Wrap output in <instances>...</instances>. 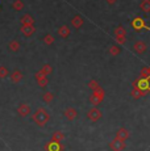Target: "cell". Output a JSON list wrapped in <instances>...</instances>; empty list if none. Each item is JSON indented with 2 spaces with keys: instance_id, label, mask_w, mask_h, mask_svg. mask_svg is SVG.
I'll use <instances>...</instances> for the list:
<instances>
[{
  "instance_id": "8992f818",
  "label": "cell",
  "mask_w": 150,
  "mask_h": 151,
  "mask_svg": "<svg viewBox=\"0 0 150 151\" xmlns=\"http://www.w3.org/2000/svg\"><path fill=\"white\" fill-rule=\"evenodd\" d=\"M109 149L112 151H123L125 149V141H121V139L115 138L113 141L109 143Z\"/></svg>"
},
{
  "instance_id": "f546056e",
  "label": "cell",
  "mask_w": 150,
  "mask_h": 151,
  "mask_svg": "<svg viewBox=\"0 0 150 151\" xmlns=\"http://www.w3.org/2000/svg\"><path fill=\"white\" fill-rule=\"evenodd\" d=\"M37 83H38V86H40V87H42V88H44V87H46V86H48V84H49V79L45 76L44 79L38 80V82H37Z\"/></svg>"
},
{
  "instance_id": "d6a6232c",
  "label": "cell",
  "mask_w": 150,
  "mask_h": 151,
  "mask_svg": "<svg viewBox=\"0 0 150 151\" xmlns=\"http://www.w3.org/2000/svg\"><path fill=\"white\" fill-rule=\"evenodd\" d=\"M116 1H117V0H107V3H108V4H111V5H113Z\"/></svg>"
},
{
  "instance_id": "7c38bea8",
  "label": "cell",
  "mask_w": 150,
  "mask_h": 151,
  "mask_svg": "<svg viewBox=\"0 0 150 151\" xmlns=\"http://www.w3.org/2000/svg\"><path fill=\"white\" fill-rule=\"evenodd\" d=\"M129 135H131V133H129L128 129H125V127H120L116 133V138L121 139V141H126V139L129 138Z\"/></svg>"
},
{
  "instance_id": "ba28073f",
  "label": "cell",
  "mask_w": 150,
  "mask_h": 151,
  "mask_svg": "<svg viewBox=\"0 0 150 151\" xmlns=\"http://www.w3.org/2000/svg\"><path fill=\"white\" fill-rule=\"evenodd\" d=\"M62 150H63V146L59 142L49 141L48 143L45 145V151H62Z\"/></svg>"
},
{
  "instance_id": "9a60e30c",
  "label": "cell",
  "mask_w": 150,
  "mask_h": 151,
  "mask_svg": "<svg viewBox=\"0 0 150 151\" xmlns=\"http://www.w3.org/2000/svg\"><path fill=\"white\" fill-rule=\"evenodd\" d=\"M58 34L62 38H67V37L70 36V28H69L67 25H62V27L58 29Z\"/></svg>"
},
{
  "instance_id": "2e32d148",
  "label": "cell",
  "mask_w": 150,
  "mask_h": 151,
  "mask_svg": "<svg viewBox=\"0 0 150 151\" xmlns=\"http://www.w3.org/2000/svg\"><path fill=\"white\" fill-rule=\"evenodd\" d=\"M20 21H21V24L22 25H34V20H33V17L30 16V14H24V16L20 19Z\"/></svg>"
},
{
  "instance_id": "4dcf8cb0",
  "label": "cell",
  "mask_w": 150,
  "mask_h": 151,
  "mask_svg": "<svg viewBox=\"0 0 150 151\" xmlns=\"http://www.w3.org/2000/svg\"><path fill=\"white\" fill-rule=\"evenodd\" d=\"M34 78H36V80H37V82H38V80L44 79V78H45V75L42 74L41 71H38V72H36V74H34Z\"/></svg>"
},
{
  "instance_id": "ac0fdd59",
  "label": "cell",
  "mask_w": 150,
  "mask_h": 151,
  "mask_svg": "<svg viewBox=\"0 0 150 151\" xmlns=\"http://www.w3.org/2000/svg\"><path fill=\"white\" fill-rule=\"evenodd\" d=\"M140 78H144V79H150V67L145 66V67L141 68V71H140Z\"/></svg>"
},
{
  "instance_id": "7a4b0ae2",
  "label": "cell",
  "mask_w": 150,
  "mask_h": 151,
  "mask_svg": "<svg viewBox=\"0 0 150 151\" xmlns=\"http://www.w3.org/2000/svg\"><path fill=\"white\" fill-rule=\"evenodd\" d=\"M150 79H144V78H137L133 83H132V87L134 89H138V91H142L145 95H148L150 92Z\"/></svg>"
},
{
  "instance_id": "6da1fadb",
  "label": "cell",
  "mask_w": 150,
  "mask_h": 151,
  "mask_svg": "<svg viewBox=\"0 0 150 151\" xmlns=\"http://www.w3.org/2000/svg\"><path fill=\"white\" fill-rule=\"evenodd\" d=\"M33 121L38 125V126H45V125L50 121V114H49L44 108H38L37 112L33 114Z\"/></svg>"
},
{
  "instance_id": "836d02e7",
  "label": "cell",
  "mask_w": 150,
  "mask_h": 151,
  "mask_svg": "<svg viewBox=\"0 0 150 151\" xmlns=\"http://www.w3.org/2000/svg\"><path fill=\"white\" fill-rule=\"evenodd\" d=\"M149 82H150V80H149Z\"/></svg>"
},
{
  "instance_id": "44dd1931",
  "label": "cell",
  "mask_w": 150,
  "mask_h": 151,
  "mask_svg": "<svg viewBox=\"0 0 150 151\" xmlns=\"http://www.w3.org/2000/svg\"><path fill=\"white\" fill-rule=\"evenodd\" d=\"M8 47H9V50L11 51H19L20 50V42L19 41H16V40H13V41H11L9 42V45H8Z\"/></svg>"
},
{
  "instance_id": "ffe728a7",
  "label": "cell",
  "mask_w": 150,
  "mask_h": 151,
  "mask_svg": "<svg viewBox=\"0 0 150 151\" xmlns=\"http://www.w3.org/2000/svg\"><path fill=\"white\" fill-rule=\"evenodd\" d=\"M121 53V49L119 45H112L111 47H109V54L112 55V57H116V55H119Z\"/></svg>"
},
{
  "instance_id": "1f68e13d",
  "label": "cell",
  "mask_w": 150,
  "mask_h": 151,
  "mask_svg": "<svg viewBox=\"0 0 150 151\" xmlns=\"http://www.w3.org/2000/svg\"><path fill=\"white\" fill-rule=\"evenodd\" d=\"M115 40H116L117 45H124L125 43V37H115Z\"/></svg>"
},
{
  "instance_id": "484cf974",
  "label": "cell",
  "mask_w": 150,
  "mask_h": 151,
  "mask_svg": "<svg viewBox=\"0 0 150 151\" xmlns=\"http://www.w3.org/2000/svg\"><path fill=\"white\" fill-rule=\"evenodd\" d=\"M131 96L133 97V99H140V97H144V96H146V95L142 91H138V89H134V88H133V91L131 92Z\"/></svg>"
},
{
  "instance_id": "5b68a950",
  "label": "cell",
  "mask_w": 150,
  "mask_h": 151,
  "mask_svg": "<svg viewBox=\"0 0 150 151\" xmlns=\"http://www.w3.org/2000/svg\"><path fill=\"white\" fill-rule=\"evenodd\" d=\"M103 117V113L100 112L99 109L95 106V108H92V109H90V112L87 113V118L90 121H92V122H96V121H99L100 118Z\"/></svg>"
},
{
  "instance_id": "30bf717a",
  "label": "cell",
  "mask_w": 150,
  "mask_h": 151,
  "mask_svg": "<svg viewBox=\"0 0 150 151\" xmlns=\"http://www.w3.org/2000/svg\"><path fill=\"white\" fill-rule=\"evenodd\" d=\"M20 30H21V33L24 34L25 37H30L36 33L34 25H21V29H20Z\"/></svg>"
},
{
  "instance_id": "f1b7e54d",
  "label": "cell",
  "mask_w": 150,
  "mask_h": 151,
  "mask_svg": "<svg viewBox=\"0 0 150 151\" xmlns=\"http://www.w3.org/2000/svg\"><path fill=\"white\" fill-rule=\"evenodd\" d=\"M8 68L4 67V66H0V79H4V78L8 76Z\"/></svg>"
},
{
  "instance_id": "e0dca14e",
  "label": "cell",
  "mask_w": 150,
  "mask_h": 151,
  "mask_svg": "<svg viewBox=\"0 0 150 151\" xmlns=\"http://www.w3.org/2000/svg\"><path fill=\"white\" fill-rule=\"evenodd\" d=\"M63 139H65V134H63L61 130H57V132H54L53 134H51V141H56V142H62Z\"/></svg>"
},
{
  "instance_id": "8fae6325",
  "label": "cell",
  "mask_w": 150,
  "mask_h": 151,
  "mask_svg": "<svg viewBox=\"0 0 150 151\" xmlns=\"http://www.w3.org/2000/svg\"><path fill=\"white\" fill-rule=\"evenodd\" d=\"M63 114H65V117L67 118L69 121H73V120H75V118L78 117V112H76V109L75 108H66L65 109V112H63Z\"/></svg>"
},
{
  "instance_id": "3957f363",
  "label": "cell",
  "mask_w": 150,
  "mask_h": 151,
  "mask_svg": "<svg viewBox=\"0 0 150 151\" xmlns=\"http://www.w3.org/2000/svg\"><path fill=\"white\" fill-rule=\"evenodd\" d=\"M104 97H105V91L102 88V87H99L97 89L92 91V95L90 96V103L92 105L97 106L103 100H104Z\"/></svg>"
},
{
  "instance_id": "7402d4cb",
  "label": "cell",
  "mask_w": 150,
  "mask_h": 151,
  "mask_svg": "<svg viewBox=\"0 0 150 151\" xmlns=\"http://www.w3.org/2000/svg\"><path fill=\"white\" fill-rule=\"evenodd\" d=\"M42 100H44V103H46V104H50L51 101L54 100V95L51 93V92H45V93L42 95Z\"/></svg>"
},
{
  "instance_id": "cb8c5ba5",
  "label": "cell",
  "mask_w": 150,
  "mask_h": 151,
  "mask_svg": "<svg viewBox=\"0 0 150 151\" xmlns=\"http://www.w3.org/2000/svg\"><path fill=\"white\" fill-rule=\"evenodd\" d=\"M40 71L42 72V74L45 75V76H48V75H50L51 72H53V67H51L50 65H44L41 67V70H40Z\"/></svg>"
},
{
  "instance_id": "9c48e42d",
  "label": "cell",
  "mask_w": 150,
  "mask_h": 151,
  "mask_svg": "<svg viewBox=\"0 0 150 151\" xmlns=\"http://www.w3.org/2000/svg\"><path fill=\"white\" fill-rule=\"evenodd\" d=\"M146 49H148V45L144 41H136L133 45V50L137 54H144L146 51Z\"/></svg>"
},
{
  "instance_id": "d4e9b609",
  "label": "cell",
  "mask_w": 150,
  "mask_h": 151,
  "mask_svg": "<svg viewBox=\"0 0 150 151\" xmlns=\"http://www.w3.org/2000/svg\"><path fill=\"white\" fill-rule=\"evenodd\" d=\"M12 7L15 11H22V8H24V3L21 1V0H15V1L12 3Z\"/></svg>"
},
{
  "instance_id": "4fadbf2b",
  "label": "cell",
  "mask_w": 150,
  "mask_h": 151,
  "mask_svg": "<svg viewBox=\"0 0 150 151\" xmlns=\"http://www.w3.org/2000/svg\"><path fill=\"white\" fill-rule=\"evenodd\" d=\"M83 24H84V21H83V19L79 16V14H76L75 17L71 19V25H73L75 29H80L83 27Z\"/></svg>"
},
{
  "instance_id": "83f0119b",
  "label": "cell",
  "mask_w": 150,
  "mask_h": 151,
  "mask_svg": "<svg viewBox=\"0 0 150 151\" xmlns=\"http://www.w3.org/2000/svg\"><path fill=\"white\" fill-rule=\"evenodd\" d=\"M44 43L45 45H53L54 43V37L51 34H46L44 37Z\"/></svg>"
},
{
  "instance_id": "52a82bcc",
  "label": "cell",
  "mask_w": 150,
  "mask_h": 151,
  "mask_svg": "<svg viewBox=\"0 0 150 151\" xmlns=\"http://www.w3.org/2000/svg\"><path fill=\"white\" fill-rule=\"evenodd\" d=\"M17 114L20 116V117H28V116L30 114V105L29 104H25V103H22V104H20L19 105V108H17Z\"/></svg>"
},
{
  "instance_id": "5bb4252c",
  "label": "cell",
  "mask_w": 150,
  "mask_h": 151,
  "mask_svg": "<svg viewBox=\"0 0 150 151\" xmlns=\"http://www.w3.org/2000/svg\"><path fill=\"white\" fill-rule=\"evenodd\" d=\"M11 80H12V83H19L22 80V72L20 71V70H15V71L12 72V75H11Z\"/></svg>"
},
{
  "instance_id": "4316f807",
  "label": "cell",
  "mask_w": 150,
  "mask_h": 151,
  "mask_svg": "<svg viewBox=\"0 0 150 151\" xmlns=\"http://www.w3.org/2000/svg\"><path fill=\"white\" fill-rule=\"evenodd\" d=\"M87 87H88V88L91 89V91H95V89H97V88H99L100 86H99V83H97V82H96V80H95V79H91L90 82H88Z\"/></svg>"
},
{
  "instance_id": "d6986e66",
  "label": "cell",
  "mask_w": 150,
  "mask_h": 151,
  "mask_svg": "<svg viewBox=\"0 0 150 151\" xmlns=\"http://www.w3.org/2000/svg\"><path fill=\"white\" fill-rule=\"evenodd\" d=\"M140 8L146 13H150V0H142L140 3Z\"/></svg>"
},
{
  "instance_id": "277c9868",
  "label": "cell",
  "mask_w": 150,
  "mask_h": 151,
  "mask_svg": "<svg viewBox=\"0 0 150 151\" xmlns=\"http://www.w3.org/2000/svg\"><path fill=\"white\" fill-rule=\"evenodd\" d=\"M131 24L136 32H140V30H142V29H146V30L150 32V27H148V25L145 24L144 19H141V17H134V19L132 20Z\"/></svg>"
},
{
  "instance_id": "603a6c76",
  "label": "cell",
  "mask_w": 150,
  "mask_h": 151,
  "mask_svg": "<svg viewBox=\"0 0 150 151\" xmlns=\"http://www.w3.org/2000/svg\"><path fill=\"white\" fill-rule=\"evenodd\" d=\"M115 37H126V30L123 27H117L115 29Z\"/></svg>"
}]
</instances>
